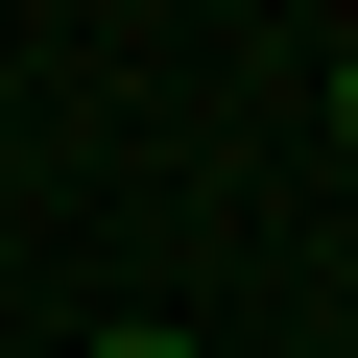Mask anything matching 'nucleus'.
I'll use <instances>...</instances> for the list:
<instances>
[{
    "label": "nucleus",
    "mask_w": 358,
    "mask_h": 358,
    "mask_svg": "<svg viewBox=\"0 0 358 358\" xmlns=\"http://www.w3.org/2000/svg\"><path fill=\"white\" fill-rule=\"evenodd\" d=\"M96 358H192V334H143V310H120V334H96Z\"/></svg>",
    "instance_id": "nucleus-1"
},
{
    "label": "nucleus",
    "mask_w": 358,
    "mask_h": 358,
    "mask_svg": "<svg viewBox=\"0 0 358 358\" xmlns=\"http://www.w3.org/2000/svg\"><path fill=\"white\" fill-rule=\"evenodd\" d=\"M334 143H358V48H334Z\"/></svg>",
    "instance_id": "nucleus-2"
}]
</instances>
